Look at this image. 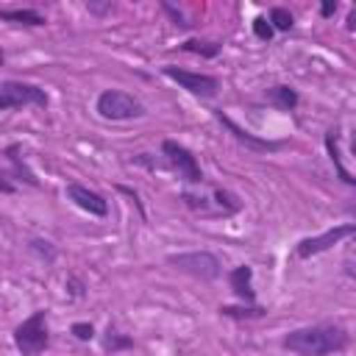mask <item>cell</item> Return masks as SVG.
Masks as SVG:
<instances>
[{
  "mask_svg": "<svg viewBox=\"0 0 356 356\" xmlns=\"http://www.w3.org/2000/svg\"><path fill=\"white\" fill-rule=\"evenodd\" d=\"M281 345L298 356H331L350 345V334L339 323H317L289 331Z\"/></svg>",
  "mask_w": 356,
  "mask_h": 356,
  "instance_id": "6da1fadb",
  "label": "cell"
},
{
  "mask_svg": "<svg viewBox=\"0 0 356 356\" xmlns=\"http://www.w3.org/2000/svg\"><path fill=\"white\" fill-rule=\"evenodd\" d=\"M50 342L47 334V314L44 312H33L31 317H25L17 328H14V345L22 356H39Z\"/></svg>",
  "mask_w": 356,
  "mask_h": 356,
  "instance_id": "7a4b0ae2",
  "label": "cell"
},
{
  "mask_svg": "<svg viewBox=\"0 0 356 356\" xmlns=\"http://www.w3.org/2000/svg\"><path fill=\"white\" fill-rule=\"evenodd\" d=\"M97 114L103 120H134V117H142L145 114V106L139 97L122 92V89H106L97 95V103H95Z\"/></svg>",
  "mask_w": 356,
  "mask_h": 356,
  "instance_id": "3957f363",
  "label": "cell"
},
{
  "mask_svg": "<svg viewBox=\"0 0 356 356\" xmlns=\"http://www.w3.org/2000/svg\"><path fill=\"white\" fill-rule=\"evenodd\" d=\"M167 264H172V267L181 270V273H189V275H195V278H200V281H214V278H220V273H222L220 259H217L214 253H209V250L170 253V256H167Z\"/></svg>",
  "mask_w": 356,
  "mask_h": 356,
  "instance_id": "277c9868",
  "label": "cell"
},
{
  "mask_svg": "<svg viewBox=\"0 0 356 356\" xmlns=\"http://www.w3.org/2000/svg\"><path fill=\"white\" fill-rule=\"evenodd\" d=\"M22 106H47V95L44 89L25 83V81H3L0 86V111L8 108H22Z\"/></svg>",
  "mask_w": 356,
  "mask_h": 356,
  "instance_id": "5b68a950",
  "label": "cell"
},
{
  "mask_svg": "<svg viewBox=\"0 0 356 356\" xmlns=\"http://www.w3.org/2000/svg\"><path fill=\"white\" fill-rule=\"evenodd\" d=\"M161 72H164L170 81H175L181 89H186L189 95H195V97H214L217 89H220V81H217L214 75H206V72L181 70V67H175V64H164Z\"/></svg>",
  "mask_w": 356,
  "mask_h": 356,
  "instance_id": "8992f818",
  "label": "cell"
},
{
  "mask_svg": "<svg viewBox=\"0 0 356 356\" xmlns=\"http://www.w3.org/2000/svg\"><path fill=\"white\" fill-rule=\"evenodd\" d=\"M353 234H356V225H353V222L334 225V228H328V231L320 234V236H306V239H300V242L295 245V256H298V259H312V256H317V253L331 250L334 245H339L342 239H348V236H353Z\"/></svg>",
  "mask_w": 356,
  "mask_h": 356,
  "instance_id": "52a82bcc",
  "label": "cell"
},
{
  "mask_svg": "<svg viewBox=\"0 0 356 356\" xmlns=\"http://www.w3.org/2000/svg\"><path fill=\"white\" fill-rule=\"evenodd\" d=\"M161 153L167 156V161L172 164V170H175L184 181H189V184H203V170H200L197 159H195L184 145H178V142H172V139H164V142H161Z\"/></svg>",
  "mask_w": 356,
  "mask_h": 356,
  "instance_id": "ba28073f",
  "label": "cell"
},
{
  "mask_svg": "<svg viewBox=\"0 0 356 356\" xmlns=\"http://www.w3.org/2000/svg\"><path fill=\"white\" fill-rule=\"evenodd\" d=\"M67 197H70L78 209H83L86 214H92V217H106V214H108L106 197L97 195V192H92V189L83 186V184H67Z\"/></svg>",
  "mask_w": 356,
  "mask_h": 356,
  "instance_id": "9c48e42d",
  "label": "cell"
},
{
  "mask_svg": "<svg viewBox=\"0 0 356 356\" xmlns=\"http://www.w3.org/2000/svg\"><path fill=\"white\" fill-rule=\"evenodd\" d=\"M228 284H231V289L236 292L239 300L253 303V298H256V292H253V270H250L248 264L234 267V270L228 273Z\"/></svg>",
  "mask_w": 356,
  "mask_h": 356,
  "instance_id": "30bf717a",
  "label": "cell"
},
{
  "mask_svg": "<svg viewBox=\"0 0 356 356\" xmlns=\"http://www.w3.org/2000/svg\"><path fill=\"white\" fill-rule=\"evenodd\" d=\"M217 120L220 122H225L228 128H231V134L239 139V142H245V145H250V147H256V150H278L284 142H267V139H259V136H253L250 131H245V128H239L234 120H228L222 111H217Z\"/></svg>",
  "mask_w": 356,
  "mask_h": 356,
  "instance_id": "8fae6325",
  "label": "cell"
},
{
  "mask_svg": "<svg viewBox=\"0 0 356 356\" xmlns=\"http://www.w3.org/2000/svg\"><path fill=\"white\" fill-rule=\"evenodd\" d=\"M325 150H328V156H331V161H334L337 175H339L348 186H353V184H356V178L342 167V153H339V128H331V131L325 134Z\"/></svg>",
  "mask_w": 356,
  "mask_h": 356,
  "instance_id": "7c38bea8",
  "label": "cell"
},
{
  "mask_svg": "<svg viewBox=\"0 0 356 356\" xmlns=\"http://www.w3.org/2000/svg\"><path fill=\"white\" fill-rule=\"evenodd\" d=\"M3 22H19V25H44V17L36 8H0Z\"/></svg>",
  "mask_w": 356,
  "mask_h": 356,
  "instance_id": "4fadbf2b",
  "label": "cell"
},
{
  "mask_svg": "<svg viewBox=\"0 0 356 356\" xmlns=\"http://www.w3.org/2000/svg\"><path fill=\"white\" fill-rule=\"evenodd\" d=\"M267 100L270 103H275L278 108H284V111H292L295 106H298V92L292 89V86H270L267 89Z\"/></svg>",
  "mask_w": 356,
  "mask_h": 356,
  "instance_id": "5bb4252c",
  "label": "cell"
},
{
  "mask_svg": "<svg viewBox=\"0 0 356 356\" xmlns=\"http://www.w3.org/2000/svg\"><path fill=\"white\" fill-rule=\"evenodd\" d=\"M267 22L273 25V31H289V28L295 25V17L289 14V8L275 6V8L270 11V19H267Z\"/></svg>",
  "mask_w": 356,
  "mask_h": 356,
  "instance_id": "9a60e30c",
  "label": "cell"
},
{
  "mask_svg": "<svg viewBox=\"0 0 356 356\" xmlns=\"http://www.w3.org/2000/svg\"><path fill=\"white\" fill-rule=\"evenodd\" d=\"M103 345H106V350H111V353H114V350L131 348V345H134V339H131V337H120L117 331H111V328H108V331H106V342H103Z\"/></svg>",
  "mask_w": 356,
  "mask_h": 356,
  "instance_id": "2e32d148",
  "label": "cell"
},
{
  "mask_svg": "<svg viewBox=\"0 0 356 356\" xmlns=\"http://www.w3.org/2000/svg\"><path fill=\"white\" fill-rule=\"evenodd\" d=\"M225 317H261L267 309H259V306H253V309H236V306H222L220 309Z\"/></svg>",
  "mask_w": 356,
  "mask_h": 356,
  "instance_id": "e0dca14e",
  "label": "cell"
},
{
  "mask_svg": "<svg viewBox=\"0 0 356 356\" xmlns=\"http://www.w3.org/2000/svg\"><path fill=\"white\" fill-rule=\"evenodd\" d=\"M184 50H189V53H200V56H217V53H220V44L206 47V42H195V39H189V42H184Z\"/></svg>",
  "mask_w": 356,
  "mask_h": 356,
  "instance_id": "ac0fdd59",
  "label": "cell"
},
{
  "mask_svg": "<svg viewBox=\"0 0 356 356\" xmlns=\"http://www.w3.org/2000/svg\"><path fill=\"white\" fill-rule=\"evenodd\" d=\"M253 33H256L261 42H270L275 31H273V25H270L264 17H256V19H253Z\"/></svg>",
  "mask_w": 356,
  "mask_h": 356,
  "instance_id": "d6986e66",
  "label": "cell"
},
{
  "mask_svg": "<svg viewBox=\"0 0 356 356\" xmlns=\"http://www.w3.org/2000/svg\"><path fill=\"white\" fill-rule=\"evenodd\" d=\"M72 334H75V339L89 342V339L95 337V328H92V323H75V325H72Z\"/></svg>",
  "mask_w": 356,
  "mask_h": 356,
  "instance_id": "ffe728a7",
  "label": "cell"
},
{
  "mask_svg": "<svg viewBox=\"0 0 356 356\" xmlns=\"http://www.w3.org/2000/svg\"><path fill=\"white\" fill-rule=\"evenodd\" d=\"M161 8H164V11L170 14V17H172V22H175L178 28H186V25H189V22L184 19V14H181V11H178V8L172 6V3H161Z\"/></svg>",
  "mask_w": 356,
  "mask_h": 356,
  "instance_id": "44dd1931",
  "label": "cell"
},
{
  "mask_svg": "<svg viewBox=\"0 0 356 356\" xmlns=\"http://www.w3.org/2000/svg\"><path fill=\"white\" fill-rule=\"evenodd\" d=\"M86 8H89L92 14H106V11H111V0L103 3V6H97V3H86Z\"/></svg>",
  "mask_w": 356,
  "mask_h": 356,
  "instance_id": "7402d4cb",
  "label": "cell"
},
{
  "mask_svg": "<svg viewBox=\"0 0 356 356\" xmlns=\"http://www.w3.org/2000/svg\"><path fill=\"white\" fill-rule=\"evenodd\" d=\"M320 14H323V17H334V14H337V3H334V0H325V3L320 6Z\"/></svg>",
  "mask_w": 356,
  "mask_h": 356,
  "instance_id": "603a6c76",
  "label": "cell"
},
{
  "mask_svg": "<svg viewBox=\"0 0 356 356\" xmlns=\"http://www.w3.org/2000/svg\"><path fill=\"white\" fill-rule=\"evenodd\" d=\"M0 192H6V195H8V192H14V184H11L3 172H0Z\"/></svg>",
  "mask_w": 356,
  "mask_h": 356,
  "instance_id": "cb8c5ba5",
  "label": "cell"
},
{
  "mask_svg": "<svg viewBox=\"0 0 356 356\" xmlns=\"http://www.w3.org/2000/svg\"><path fill=\"white\" fill-rule=\"evenodd\" d=\"M3 61H6V53H3V50H0V64H3Z\"/></svg>",
  "mask_w": 356,
  "mask_h": 356,
  "instance_id": "d4e9b609",
  "label": "cell"
}]
</instances>
